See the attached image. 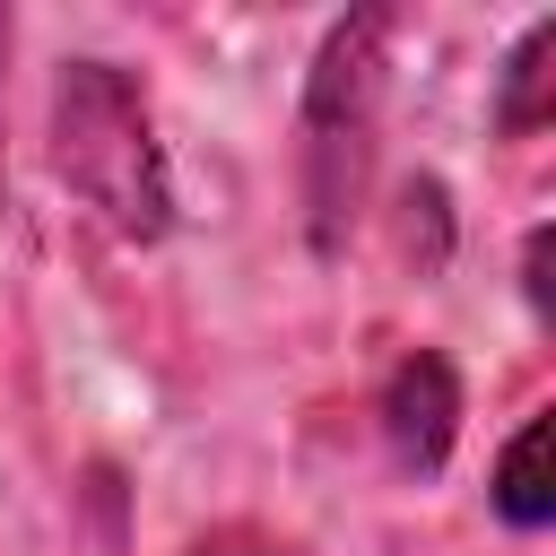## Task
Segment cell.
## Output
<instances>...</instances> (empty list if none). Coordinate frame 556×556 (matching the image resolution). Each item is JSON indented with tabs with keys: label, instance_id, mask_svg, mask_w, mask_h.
I'll return each instance as SVG.
<instances>
[{
	"label": "cell",
	"instance_id": "6da1fadb",
	"mask_svg": "<svg viewBox=\"0 0 556 556\" xmlns=\"http://www.w3.org/2000/svg\"><path fill=\"white\" fill-rule=\"evenodd\" d=\"M391 9H348L313 70H304V113H295V174H304V235L313 252H339L374 200V156H382V87H391Z\"/></svg>",
	"mask_w": 556,
	"mask_h": 556
},
{
	"label": "cell",
	"instance_id": "52a82bcc",
	"mask_svg": "<svg viewBox=\"0 0 556 556\" xmlns=\"http://www.w3.org/2000/svg\"><path fill=\"white\" fill-rule=\"evenodd\" d=\"M521 287H530V313L547 321V226H530V243H521Z\"/></svg>",
	"mask_w": 556,
	"mask_h": 556
},
{
	"label": "cell",
	"instance_id": "3957f363",
	"mask_svg": "<svg viewBox=\"0 0 556 556\" xmlns=\"http://www.w3.org/2000/svg\"><path fill=\"white\" fill-rule=\"evenodd\" d=\"M374 417H382V443H391V460L408 478H443V460L460 443V374H452V356L443 348H408L382 374Z\"/></svg>",
	"mask_w": 556,
	"mask_h": 556
},
{
	"label": "cell",
	"instance_id": "277c9868",
	"mask_svg": "<svg viewBox=\"0 0 556 556\" xmlns=\"http://www.w3.org/2000/svg\"><path fill=\"white\" fill-rule=\"evenodd\" d=\"M556 17H530V35L504 52V78H495V130L504 139H539L547 130V96H556Z\"/></svg>",
	"mask_w": 556,
	"mask_h": 556
},
{
	"label": "cell",
	"instance_id": "8992f818",
	"mask_svg": "<svg viewBox=\"0 0 556 556\" xmlns=\"http://www.w3.org/2000/svg\"><path fill=\"white\" fill-rule=\"evenodd\" d=\"M182 556H304L287 530H261V521H217V530H200Z\"/></svg>",
	"mask_w": 556,
	"mask_h": 556
},
{
	"label": "cell",
	"instance_id": "5b68a950",
	"mask_svg": "<svg viewBox=\"0 0 556 556\" xmlns=\"http://www.w3.org/2000/svg\"><path fill=\"white\" fill-rule=\"evenodd\" d=\"M547 434H556V426H547V408H530V417H521V434H513V443H504V460H495V486H486V495H495V513H504L513 530H547V521H556Z\"/></svg>",
	"mask_w": 556,
	"mask_h": 556
},
{
	"label": "cell",
	"instance_id": "7a4b0ae2",
	"mask_svg": "<svg viewBox=\"0 0 556 556\" xmlns=\"http://www.w3.org/2000/svg\"><path fill=\"white\" fill-rule=\"evenodd\" d=\"M52 165L122 243H156L174 226V174H165V148H156V113H148V96L122 61H61V78H52Z\"/></svg>",
	"mask_w": 556,
	"mask_h": 556
}]
</instances>
